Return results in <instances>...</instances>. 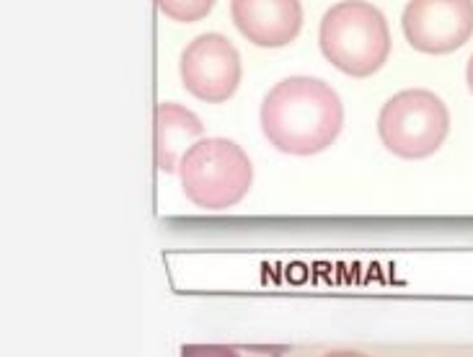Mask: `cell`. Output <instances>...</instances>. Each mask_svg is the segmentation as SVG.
<instances>
[{
    "label": "cell",
    "instance_id": "obj_2",
    "mask_svg": "<svg viewBox=\"0 0 473 357\" xmlns=\"http://www.w3.org/2000/svg\"><path fill=\"white\" fill-rule=\"evenodd\" d=\"M318 47L333 68L368 78L383 68L391 52L388 21L373 3H336L321 18Z\"/></svg>",
    "mask_w": 473,
    "mask_h": 357
},
{
    "label": "cell",
    "instance_id": "obj_12",
    "mask_svg": "<svg viewBox=\"0 0 473 357\" xmlns=\"http://www.w3.org/2000/svg\"><path fill=\"white\" fill-rule=\"evenodd\" d=\"M468 83H471V88H473V60H471V70H468Z\"/></svg>",
    "mask_w": 473,
    "mask_h": 357
},
{
    "label": "cell",
    "instance_id": "obj_9",
    "mask_svg": "<svg viewBox=\"0 0 473 357\" xmlns=\"http://www.w3.org/2000/svg\"><path fill=\"white\" fill-rule=\"evenodd\" d=\"M210 6L212 3H160V10L174 18H181V21H192V18L204 16Z\"/></svg>",
    "mask_w": 473,
    "mask_h": 357
},
{
    "label": "cell",
    "instance_id": "obj_6",
    "mask_svg": "<svg viewBox=\"0 0 473 357\" xmlns=\"http://www.w3.org/2000/svg\"><path fill=\"white\" fill-rule=\"evenodd\" d=\"M471 31V3H409L403 10V34L419 52H453Z\"/></svg>",
    "mask_w": 473,
    "mask_h": 357
},
{
    "label": "cell",
    "instance_id": "obj_8",
    "mask_svg": "<svg viewBox=\"0 0 473 357\" xmlns=\"http://www.w3.org/2000/svg\"><path fill=\"white\" fill-rule=\"evenodd\" d=\"M156 145H158V166L171 174L179 171L181 158L189 153L194 143H200L197 138H202V127L200 117H194L186 106L181 104H171L163 101L156 112Z\"/></svg>",
    "mask_w": 473,
    "mask_h": 357
},
{
    "label": "cell",
    "instance_id": "obj_1",
    "mask_svg": "<svg viewBox=\"0 0 473 357\" xmlns=\"http://www.w3.org/2000/svg\"><path fill=\"white\" fill-rule=\"evenodd\" d=\"M262 130L274 148L290 156L321 153L339 138L344 106L326 80L295 75L266 94L262 104Z\"/></svg>",
    "mask_w": 473,
    "mask_h": 357
},
{
    "label": "cell",
    "instance_id": "obj_7",
    "mask_svg": "<svg viewBox=\"0 0 473 357\" xmlns=\"http://www.w3.org/2000/svg\"><path fill=\"white\" fill-rule=\"evenodd\" d=\"M230 18L248 42L266 50L290 44L303 29L298 0H233Z\"/></svg>",
    "mask_w": 473,
    "mask_h": 357
},
{
    "label": "cell",
    "instance_id": "obj_10",
    "mask_svg": "<svg viewBox=\"0 0 473 357\" xmlns=\"http://www.w3.org/2000/svg\"><path fill=\"white\" fill-rule=\"evenodd\" d=\"M184 357H241L238 352H233L230 347H223V344H186Z\"/></svg>",
    "mask_w": 473,
    "mask_h": 357
},
{
    "label": "cell",
    "instance_id": "obj_4",
    "mask_svg": "<svg viewBox=\"0 0 473 357\" xmlns=\"http://www.w3.org/2000/svg\"><path fill=\"white\" fill-rule=\"evenodd\" d=\"M377 135L393 156L424 158L435 153L445 140L447 109L430 91H401L380 109Z\"/></svg>",
    "mask_w": 473,
    "mask_h": 357
},
{
    "label": "cell",
    "instance_id": "obj_3",
    "mask_svg": "<svg viewBox=\"0 0 473 357\" xmlns=\"http://www.w3.org/2000/svg\"><path fill=\"white\" fill-rule=\"evenodd\" d=\"M186 200L202 210H228L243 200L254 168L241 145L225 138H202L179 166Z\"/></svg>",
    "mask_w": 473,
    "mask_h": 357
},
{
    "label": "cell",
    "instance_id": "obj_5",
    "mask_svg": "<svg viewBox=\"0 0 473 357\" xmlns=\"http://www.w3.org/2000/svg\"><path fill=\"white\" fill-rule=\"evenodd\" d=\"M181 80L192 96L220 104L228 101L241 83V54L223 34H202L181 54Z\"/></svg>",
    "mask_w": 473,
    "mask_h": 357
},
{
    "label": "cell",
    "instance_id": "obj_11",
    "mask_svg": "<svg viewBox=\"0 0 473 357\" xmlns=\"http://www.w3.org/2000/svg\"><path fill=\"white\" fill-rule=\"evenodd\" d=\"M326 357H368V355H362V352H329Z\"/></svg>",
    "mask_w": 473,
    "mask_h": 357
}]
</instances>
